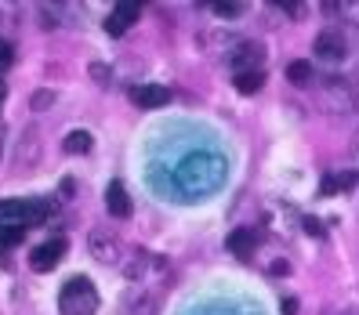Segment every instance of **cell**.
Here are the masks:
<instances>
[{
	"mask_svg": "<svg viewBox=\"0 0 359 315\" xmlns=\"http://www.w3.org/2000/svg\"><path fill=\"white\" fill-rule=\"evenodd\" d=\"M98 312V290L88 276H73L58 293V315H95Z\"/></svg>",
	"mask_w": 359,
	"mask_h": 315,
	"instance_id": "6da1fadb",
	"label": "cell"
},
{
	"mask_svg": "<svg viewBox=\"0 0 359 315\" xmlns=\"http://www.w3.org/2000/svg\"><path fill=\"white\" fill-rule=\"evenodd\" d=\"M222 160L218 156H189L185 163H182V181L189 185V188H200V196L207 192V188H215L218 181H222Z\"/></svg>",
	"mask_w": 359,
	"mask_h": 315,
	"instance_id": "7a4b0ae2",
	"label": "cell"
},
{
	"mask_svg": "<svg viewBox=\"0 0 359 315\" xmlns=\"http://www.w3.org/2000/svg\"><path fill=\"white\" fill-rule=\"evenodd\" d=\"M51 203H29V200H0V228H26V225H40L48 221Z\"/></svg>",
	"mask_w": 359,
	"mask_h": 315,
	"instance_id": "3957f363",
	"label": "cell"
},
{
	"mask_svg": "<svg viewBox=\"0 0 359 315\" xmlns=\"http://www.w3.org/2000/svg\"><path fill=\"white\" fill-rule=\"evenodd\" d=\"M88 250L98 265H120L123 261V239L113 232V225H98L88 232Z\"/></svg>",
	"mask_w": 359,
	"mask_h": 315,
	"instance_id": "277c9868",
	"label": "cell"
},
{
	"mask_svg": "<svg viewBox=\"0 0 359 315\" xmlns=\"http://www.w3.org/2000/svg\"><path fill=\"white\" fill-rule=\"evenodd\" d=\"M229 66L236 73H258L265 66V48L258 40H240V44L229 51Z\"/></svg>",
	"mask_w": 359,
	"mask_h": 315,
	"instance_id": "5b68a950",
	"label": "cell"
},
{
	"mask_svg": "<svg viewBox=\"0 0 359 315\" xmlns=\"http://www.w3.org/2000/svg\"><path fill=\"white\" fill-rule=\"evenodd\" d=\"M66 250H69V243L62 239V236L40 243L36 250H29V268H33V272H51L62 258H66Z\"/></svg>",
	"mask_w": 359,
	"mask_h": 315,
	"instance_id": "8992f818",
	"label": "cell"
},
{
	"mask_svg": "<svg viewBox=\"0 0 359 315\" xmlns=\"http://www.w3.org/2000/svg\"><path fill=\"white\" fill-rule=\"evenodd\" d=\"M105 210L116 218V221H128L131 218V196H128V188H123V181H109L105 185Z\"/></svg>",
	"mask_w": 359,
	"mask_h": 315,
	"instance_id": "52a82bcc",
	"label": "cell"
},
{
	"mask_svg": "<svg viewBox=\"0 0 359 315\" xmlns=\"http://www.w3.org/2000/svg\"><path fill=\"white\" fill-rule=\"evenodd\" d=\"M128 94H131V102L138 105V109H160V105L171 102V91L160 88V83H138V88H131Z\"/></svg>",
	"mask_w": 359,
	"mask_h": 315,
	"instance_id": "ba28073f",
	"label": "cell"
},
{
	"mask_svg": "<svg viewBox=\"0 0 359 315\" xmlns=\"http://www.w3.org/2000/svg\"><path fill=\"white\" fill-rule=\"evenodd\" d=\"M135 18H138V4L123 0V4H116L109 11V18H105V33H109V36H123V33L135 26Z\"/></svg>",
	"mask_w": 359,
	"mask_h": 315,
	"instance_id": "9c48e42d",
	"label": "cell"
},
{
	"mask_svg": "<svg viewBox=\"0 0 359 315\" xmlns=\"http://www.w3.org/2000/svg\"><path fill=\"white\" fill-rule=\"evenodd\" d=\"M316 58H323V62H341L345 58V36L337 33V29H323L320 36H316Z\"/></svg>",
	"mask_w": 359,
	"mask_h": 315,
	"instance_id": "30bf717a",
	"label": "cell"
},
{
	"mask_svg": "<svg viewBox=\"0 0 359 315\" xmlns=\"http://www.w3.org/2000/svg\"><path fill=\"white\" fill-rule=\"evenodd\" d=\"M255 246H258V236L250 232V228H236V232H229V239H225V250H232L240 261H247L255 254Z\"/></svg>",
	"mask_w": 359,
	"mask_h": 315,
	"instance_id": "8fae6325",
	"label": "cell"
},
{
	"mask_svg": "<svg viewBox=\"0 0 359 315\" xmlns=\"http://www.w3.org/2000/svg\"><path fill=\"white\" fill-rule=\"evenodd\" d=\"M359 185V174L355 171H345V174H327L323 178V196H337L345 188H355Z\"/></svg>",
	"mask_w": 359,
	"mask_h": 315,
	"instance_id": "7c38bea8",
	"label": "cell"
},
{
	"mask_svg": "<svg viewBox=\"0 0 359 315\" xmlns=\"http://www.w3.org/2000/svg\"><path fill=\"white\" fill-rule=\"evenodd\" d=\"M91 145H95V138L88 131H69L66 141H62V149H66L69 156H83V153H91Z\"/></svg>",
	"mask_w": 359,
	"mask_h": 315,
	"instance_id": "4fadbf2b",
	"label": "cell"
},
{
	"mask_svg": "<svg viewBox=\"0 0 359 315\" xmlns=\"http://www.w3.org/2000/svg\"><path fill=\"white\" fill-rule=\"evenodd\" d=\"M232 83H236L240 94H258L265 88V73L262 69L258 73H236V80H232Z\"/></svg>",
	"mask_w": 359,
	"mask_h": 315,
	"instance_id": "5bb4252c",
	"label": "cell"
},
{
	"mask_svg": "<svg viewBox=\"0 0 359 315\" xmlns=\"http://www.w3.org/2000/svg\"><path fill=\"white\" fill-rule=\"evenodd\" d=\"M287 80L294 83V88H309V80H312V62H305V58L290 62V66H287Z\"/></svg>",
	"mask_w": 359,
	"mask_h": 315,
	"instance_id": "9a60e30c",
	"label": "cell"
},
{
	"mask_svg": "<svg viewBox=\"0 0 359 315\" xmlns=\"http://www.w3.org/2000/svg\"><path fill=\"white\" fill-rule=\"evenodd\" d=\"M29 105H33V113H44V109H51V105H55V91H48V88H40V91H33Z\"/></svg>",
	"mask_w": 359,
	"mask_h": 315,
	"instance_id": "2e32d148",
	"label": "cell"
},
{
	"mask_svg": "<svg viewBox=\"0 0 359 315\" xmlns=\"http://www.w3.org/2000/svg\"><path fill=\"white\" fill-rule=\"evenodd\" d=\"M22 236H26V228H15V225L0 228V246H18V243H22Z\"/></svg>",
	"mask_w": 359,
	"mask_h": 315,
	"instance_id": "e0dca14e",
	"label": "cell"
},
{
	"mask_svg": "<svg viewBox=\"0 0 359 315\" xmlns=\"http://www.w3.org/2000/svg\"><path fill=\"white\" fill-rule=\"evenodd\" d=\"M11 62H15V48L8 44L4 36H0V73H4V69L11 66Z\"/></svg>",
	"mask_w": 359,
	"mask_h": 315,
	"instance_id": "ac0fdd59",
	"label": "cell"
},
{
	"mask_svg": "<svg viewBox=\"0 0 359 315\" xmlns=\"http://www.w3.org/2000/svg\"><path fill=\"white\" fill-rule=\"evenodd\" d=\"M210 8H215V15H229V18L243 15V4H225V0H218V4H210Z\"/></svg>",
	"mask_w": 359,
	"mask_h": 315,
	"instance_id": "d6986e66",
	"label": "cell"
},
{
	"mask_svg": "<svg viewBox=\"0 0 359 315\" xmlns=\"http://www.w3.org/2000/svg\"><path fill=\"white\" fill-rule=\"evenodd\" d=\"M305 232H309V236H316V239H323V225L316 221V218H305Z\"/></svg>",
	"mask_w": 359,
	"mask_h": 315,
	"instance_id": "ffe728a7",
	"label": "cell"
},
{
	"mask_svg": "<svg viewBox=\"0 0 359 315\" xmlns=\"http://www.w3.org/2000/svg\"><path fill=\"white\" fill-rule=\"evenodd\" d=\"M280 315H298V298H283L280 301Z\"/></svg>",
	"mask_w": 359,
	"mask_h": 315,
	"instance_id": "44dd1931",
	"label": "cell"
},
{
	"mask_svg": "<svg viewBox=\"0 0 359 315\" xmlns=\"http://www.w3.org/2000/svg\"><path fill=\"white\" fill-rule=\"evenodd\" d=\"M280 8H283L287 15H294V18L302 15V4H294V0H280Z\"/></svg>",
	"mask_w": 359,
	"mask_h": 315,
	"instance_id": "7402d4cb",
	"label": "cell"
},
{
	"mask_svg": "<svg viewBox=\"0 0 359 315\" xmlns=\"http://www.w3.org/2000/svg\"><path fill=\"white\" fill-rule=\"evenodd\" d=\"M91 73H95L98 83H109V69H105V66H91Z\"/></svg>",
	"mask_w": 359,
	"mask_h": 315,
	"instance_id": "603a6c76",
	"label": "cell"
},
{
	"mask_svg": "<svg viewBox=\"0 0 359 315\" xmlns=\"http://www.w3.org/2000/svg\"><path fill=\"white\" fill-rule=\"evenodd\" d=\"M272 272H276V276H283V272H290V265H287V261H276V265H272Z\"/></svg>",
	"mask_w": 359,
	"mask_h": 315,
	"instance_id": "cb8c5ba5",
	"label": "cell"
},
{
	"mask_svg": "<svg viewBox=\"0 0 359 315\" xmlns=\"http://www.w3.org/2000/svg\"><path fill=\"white\" fill-rule=\"evenodd\" d=\"M4 94H8V83H4V80H0V102H4Z\"/></svg>",
	"mask_w": 359,
	"mask_h": 315,
	"instance_id": "d4e9b609",
	"label": "cell"
},
{
	"mask_svg": "<svg viewBox=\"0 0 359 315\" xmlns=\"http://www.w3.org/2000/svg\"><path fill=\"white\" fill-rule=\"evenodd\" d=\"M330 315H359V312H352V308H345V312H330Z\"/></svg>",
	"mask_w": 359,
	"mask_h": 315,
	"instance_id": "484cf974",
	"label": "cell"
}]
</instances>
